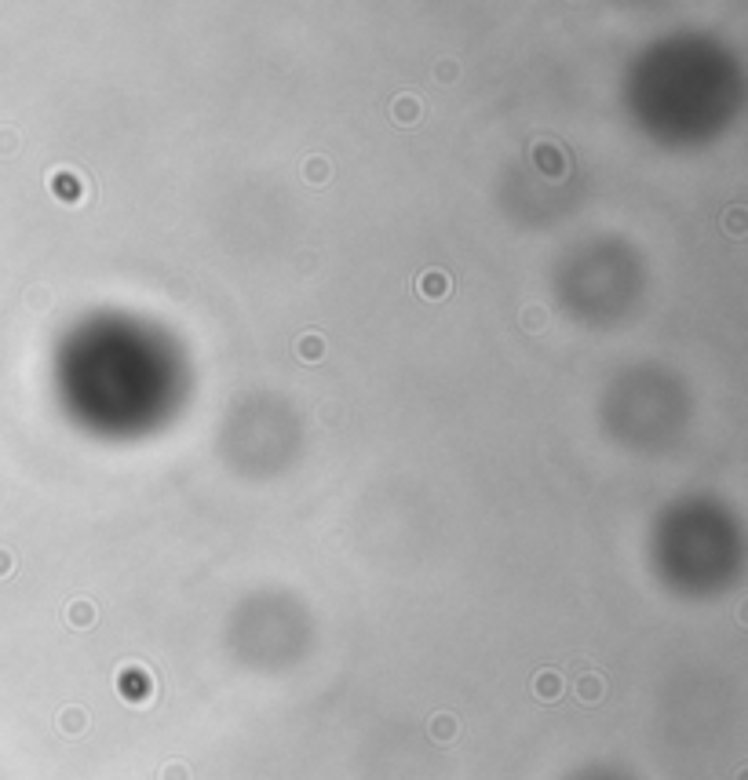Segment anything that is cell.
<instances>
[{
  "mask_svg": "<svg viewBox=\"0 0 748 780\" xmlns=\"http://www.w3.org/2000/svg\"><path fill=\"white\" fill-rule=\"evenodd\" d=\"M420 292H424V296H442V292H446V274H438V270L435 274H424Z\"/></svg>",
  "mask_w": 748,
  "mask_h": 780,
  "instance_id": "obj_1",
  "label": "cell"
},
{
  "mask_svg": "<svg viewBox=\"0 0 748 780\" xmlns=\"http://www.w3.org/2000/svg\"><path fill=\"white\" fill-rule=\"evenodd\" d=\"M398 106H402V121H409V117H416V110H413V99H402V103H395V110H398Z\"/></svg>",
  "mask_w": 748,
  "mask_h": 780,
  "instance_id": "obj_3",
  "label": "cell"
},
{
  "mask_svg": "<svg viewBox=\"0 0 748 780\" xmlns=\"http://www.w3.org/2000/svg\"><path fill=\"white\" fill-rule=\"evenodd\" d=\"M300 354L303 358H322V343H318V336H303Z\"/></svg>",
  "mask_w": 748,
  "mask_h": 780,
  "instance_id": "obj_2",
  "label": "cell"
}]
</instances>
